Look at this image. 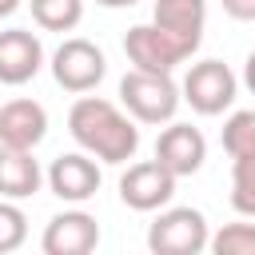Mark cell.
<instances>
[{"label": "cell", "mask_w": 255, "mask_h": 255, "mask_svg": "<svg viewBox=\"0 0 255 255\" xmlns=\"http://www.w3.org/2000/svg\"><path fill=\"white\" fill-rule=\"evenodd\" d=\"M68 131L72 139L96 155L100 163H128L139 147V128L108 100L100 96H80L68 112Z\"/></svg>", "instance_id": "cell-1"}, {"label": "cell", "mask_w": 255, "mask_h": 255, "mask_svg": "<svg viewBox=\"0 0 255 255\" xmlns=\"http://www.w3.org/2000/svg\"><path fill=\"white\" fill-rule=\"evenodd\" d=\"M120 104L131 112L139 124H167L179 108V88L171 72H139L131 68L120 80Z\"/></svg>", "instance_id": "cell-2"}, {"label": "cell", "mask_w": 255, "mask_h": 255, "mask_svg": "<svg viewBox=\"0 0 255 255\" xmlns=\"http://www.w3.org/2000/svg\"><path fill=\"white\" fill-rule=\"evenodd\" d=\"M211 231L203 211L195 207H167L147 227V251L151 255H199L207 247Z\"/></svg>", "instance_id": "cell-3"}, {"label": "cell", "mask_w": 255, "mask_h": 255, "mask_svg": "<svg viewBox=\"0 0 255 255\" xmlns=\"http://www.w3.org/2000/svg\"><path fill=\"white\" fill-rule=\"evenodd\" d=\"M179 92H183L179 100H187L191 112H199V116H219V112H227V108L235 104L239 80H235V72H231L223 60H199V64H191V72L183 76V88H179Z\"/></svg>", "instance_id": "cell-4"}, {"label": "cell", "mask_w": 255, "mask_h": 255, "mask_svg": "<svg viewBox=\"0 0 255 255\" xmlns=\"http://www.w3.org/2000/svg\"><path fill=\"white\" fill-rule=\"evenodd\" d=\"M124 52H128V60H131L139 72H171L175 64L191 60L195 48L183 44L179 36L163 32L159 24H135V28H128V36H124Z\"/></svg>", "instance_id": "cell-5"}, {"label": "cell", "mask_w": 255, "mask_h": 255, "mask_svg": "<svg viewBox=\"0 0 255 255\" xmlns=\"http://www.w3.org/2000/svg\"><path fill=\"white\" fill-rule=\"evenodd\" d=\"M104 72H108L104 52H100L92 40H84V36H72V40H64V44L52 52V76H56V84H60L64 92L84 96V92H92V88L104 80Z\"/></svg>", "instance_id": "cell-6"}, {"label": "cell", "mask_w": 255, "mask_h": 255, "mask_svg": "<svg viewBox=\"0 0 255 255\" xmlns=\"http://www.w3.org/2000/svg\"><path fill=\"white\" fill-rule=\"evenodd\" d=\"M171 195H175V175L159 159L128 163V171L120 175V199L131 211H159Z\"/></svg>", "instance_id": "cell-7"}, {"label": "cell", "mask_w": 255, "mask_h": 255, "mask_svg": "<svg viewBox=\"0 0 255 255\" xmlns=\"http://www.w3.org/2000/svg\"><path fill=\"white\" fill-rule=\"evenodd\" d=\"M48 187L64 203H84V199H92L100 191V163L88 151L56 155L52 167H48Z\"/></svg>", "instance_id": "cell-8"}, {"label": "cell", "mask_w": 255, "mask_h": 255, "mask_svg": "<svg viewBox=\"0 0 255 255\" xmlns=\"http://www.w3.org/2000/svg\"><path fill=\"white\" fill-rule=\"evenodd\" d=\"M155 159H159L175 179H179V175H195V171L203 167V159H207V139H203V131L191 128V124H171V128H163L159 139H155Z\"/></svg>", "instance_id": "cell-9"}, {"label": "cell", "mask_w": 255, "mask_h": 255, "mask_svg": "<svg viewBox=\"0 0 255 255\" xmlns=\"http://www.w3.org/2000/svg\"><path fill=\"white\" fill-rule=\"evenodd\" d=\"M100 243V223L88 211H60L44 227V255H88Z\"/></svg>", "instance_id": "cell-10"}, {"label": "cell", "mask_w": 255, "mask_h": 255, "mask_svg": "<svg viewBox=\"0 0 255 255\" xmlns=\"http://www.w3.org/2000/svg\"><path fill=\"white\" fill-rule=\"evenodd\" d=\"M44 68V48L40 36L28 28H4L0 32V84L20 88Z\"/></svg>", "instance_id": "cell-11"}, {"label": "cell", "mask_w": 255, "mask_h": 255, "mask_svg": "<svg viewBox=\"0 0 255 255\" xmlns=\"http://www.w3.org/2000/svg\"><path fill=\"white\" fill-rule=\"evenodd\" d=\"M44 135H48V112H44V104H36V100H8L0 108V143L4 147L32 151Z\"/></svg>", "instance_id": "cell-12"}, {"label": "cell", "mask_w": 255, "mask_h": 255, "mask_svg": "<svg viewBox=\"0 0 255 255\" xmlns=\"http://www.w3.org/2000/svg\"><path fill=\"white\" fill-rule=\"evenodd\" d=\"M151 24H159V28L171 32V36H179L183 44L199 48L203 24H207V0H155Z\"/></svg>", "instance_id": "cell-13"}, {"label": "cell", "mask_w": 255, "mask_h": 255, "mask_svg": "<svg viewBox=\"0 0 255 255\" xmlns=\"http://www.w3.org/2000/svg\"><path fill=\"white\" fill-rule=\"evenodd\" d=\"M40 183H44V175H40V163L32 159V151L0 143V199H28L40 191Z\"/></svg>", "instance_id": "cell-14"}, {"label": "cell", "mask_w": 255, "mask_h": 255, "mask_svg": "<svg viewBox=\"0 0 255 255\" xmlns=\"http://www.w3.org/2000/svg\"><path fill=\"white\" fill-rule=\"evenodd\" d=\"M28 8L44 32H72L84 20V0H28Z\"/></svg>", "instance_id": "cell-15"}, {"label": "cell", "mask_w": 255, "mask_h": 255, "mask_svg": "<svg viewBox=\"0 0 255 255\" xmlns=\"http://www.w3.org/2000/svg\"><path fill=\"white\" fill-rule=\"evenodd\" d=\"M231 207L239 215L255 219V151L235 155V163H231Z\"/></svg>", "instance_id": "cell-16"}, {"label": "cell", "mask_w": 255, "mask_h": 255, "mask_svg": "<svg viewBox=\"0 0 255 255\" xmlns=\"http://www.w3.org/2000/svg\"><path fill=\"white\" fill-rule=\"evenodd\" d=\"M223 151L231 159L255 151V112H231V120L223 124Z\"/></svg>", "instance_id": "cell-17"}, {"label": "cell", "mask_w": 255, "mask_h": 255, "mask_svg": "<svg viewBox=\"0 0 255 255\" xmlns=\"http://www.w3.org/2000/svg\"><path fill=\"white\" fill-rule=\"evenodd\" d=\"M207 247L215 255H255V223H227L207 239Z\"/></svg>", "instance_id": "cell-18"}, {"label": "cell", "mask_w": 255, "mask_h": 255, "mask_svg": "<svg viewBox=\"0 0 255 255\" xmlns=\"http://www.w3.org/2000/svg\"><path fill=\"white\" fill-rule=\"evenodd\" d=\"M24 239H28V215L12 199H0V255L16 251Z\"/></svg>", "instance_id": "cell-19"}, {"label": "cell", "mask_w": 255, "mask_h": 255, "mask_svg": "<svg viewBox=\"0 0 255 255\" xmlns=\"http://www.w3.org/2000/svg\"><path fill=\"white\" fill-rule=\"evenodd\" d=\"M223 12H227L231 20L251 24V20H255V0H223Z\"/></svg>", "instance_id": "cell-20"}, {"label": "cell", "mask_w": 255, "mask_h": 255, "mask_svg": "<svg viewBox=\"0 0 255 255\" xmlns=\"http://www.w3.org/2000/svg\"><path fill=\"white\" fill-rule=\"evenodd\" d=\"M243 84H247V92L255 96V52L247 56V64H243Z\"/></svg>", "instance_id": "cell-21"}, {"label": "cell", "mask_w": 255, "mask_h": 255, "mask_svg": "<svg viewBox=\"0 0 255 255\" xmlns=\"http://www.w3.org/2000/svg\"><path fill=\"white\" fill-rule=\"evenodd\" d=\"M100 8H131V4H139V0H96Z\"/></svg>", "instance_id": "cell-22"}, {"label": "cell", "mask_w": 255, "mask_h": 255, "mask_svg": "<svg viewBox=\"0 0 255 255\" xmlns=\"http://www.w3.org/2000/svg\"><path fill=\"white\" fill-rule=\"evenodd\" d=\"M16 8H20V0H0V20H4V16H12Z\"/></svg>", "instance_id": "cell-23"}]
</instances>
